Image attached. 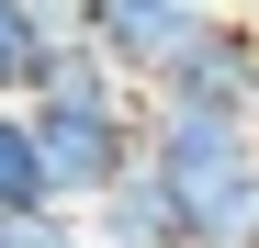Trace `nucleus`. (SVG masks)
I'll use <instances>...</instances> for the list:
<instances>
[{"label":"nucleus","mask_w":259,"mask_h":248,"mask_svg":"<svg viewBox=\"0 0 259 248\" xmlns=\"http://www.w3.org/2000/svg\"><path fill=\"white\" fill-rule=\"evenodd\" d=\"M147 170L181 215V248H259V124L237 113H147Z\"/></svg>","instance_id":"nucleus-1"},{"label":"nucleus","mask_w":259,"mask_h":248,"mask_svg":"<svg viewBox=\"0 0 259 248\" xmlns=\"http://www.w3.org/2000/svg\"><path fill=\"white\" fill-rule=\"evenodd\" d=\"M34 158H46L57 215H102L147 170V136H136V113H34Z\"/></svg>","instance_id":"nucleus-2"},{"label":"nucleus","mask_w":259,"mask_h":248,"mask_svg":"<svg viewBox=\"0 0 259 248\" xmlns=\"http://www.w3.org/2000/svg\"><path fill=\"white\" fill-rule=\"evenodd\" d=\"M214 23H226L214 0H91V12H79V34L124 68V91H169L181 57L203 46Z\"/></svg>","instance_id":"nucleus-3"},{"label":"nucleus","mask_w":259,"mask_h":248,"mask_svg":"<svg viewBox=\"0 0 259 248\" xmlns=\"http://www.w3.org/2000/svg\"><path fill=\"white\" fill-rule=\"evenodd\" d=\"M23 113H136V91H124V68L91 46V34H68V46H46V68H34V102Z\"/></svg>","instance_id":"nucleus-4"},{"label":"nucleus","mask_w":259,"mask_h":248,"mask_svg":"<svg viewBox=\"0 0 259 248\" xmlns=\"http://www.w3.org/2000/svg\"><path fill=\"white\" fill-rule=\"evenodd\" d=\"M79 12L68 0H0V102H34V68H46V46H68Z\"/></svg>","instance_id":"nucleus-5"},{"label":"nucleus","mask_w":259,"mask_h":248,"mask_svg":"<svg viewBox=\"0 0 259 248\" xmlns=\"http://www.w3.org/2000/svg\"><path fill=\"white\" fill-rule=\"evenodd\" d=\"M91 237L102 248H181V215H169V192H158V170H136L102 215H91Z\"/></svg>","instance_id":"nucleus-6"},{"label":"nucleus","mask_w":259,"mask_h":248,"mask_svg":"<svg viewBox=\"0 0 259 248\" xmlns=\"http://www.w3.org/2000/svg\"><path fill=\"white\" fill-rule=\"evenodd\" d=\"M34 215H57L46 203V158H34V113L0 102V226H34Z\"/></svg>","instance_id":"nucleus-7"},{"label":"nucleus","mask_w":259,"mask_h":248,"mask_svg":"<svg viewBox=\"0 0 259 248\" xmlns=\"http://www.w3.org/2000/svg\"><path fill=\"white\" fill-rule=\"evenodd\" d=\"M68 12H91V0H68Z\"/></svg>","instance_id":"nucleus-8"},{"label":"nucleus","mask_w":259,"mask_h":248,"mask_svg":"<svg viewBox=\"0 0 259 248\" xmlns=\"http://www.w3.org/2000/svg\"><path fill=\"white\" fill-rule=\"evenodd\" d=\"M237 12H259V0H237Z\"/></svg>","instance_id":"nucleus-9"}]
</instances>
